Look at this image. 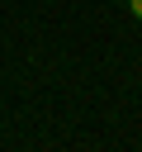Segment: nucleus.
I'll list each match as a JSON object with an SVG mask.
<instances>
[{
	"label": "nucleus",
	"instance_id": "1",
	"mask_svg": "<svg viewBox=\"0 0 142 152\" xmlns=\"http://www.w3.org/2000/svg\"><path fill=\"white\" fill-rule=\"evenodd\" d=\"M128 10H133V19H142V0H128Z\"/></svg>",
	"mask_w": 142,
	"mask_h": 152
}]
</instances>
